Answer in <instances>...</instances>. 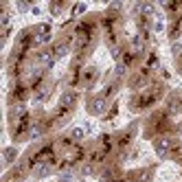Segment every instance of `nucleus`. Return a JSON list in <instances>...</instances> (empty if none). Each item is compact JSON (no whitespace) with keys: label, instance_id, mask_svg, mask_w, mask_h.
Segmentation results:
<instances>
[{"label":"nucleus","instance_id":"nucleus-1","mask_svg":"<svg viewBox=\"0 0 182 182\" xmlns=\"http://www.w3.org/2000/svg\"><path fill=\"white\" fill-rule=\"evenodd\" d=\"M33 173H35L37 178H44V175H48V173H51V165H46V162H40V165H35Z\"/></svg>","mask_w":182,"mask_h":182},{"label":"nucleus","instance_id":"nucleus-2","mask_svg":"<svg viewBox=\"0 0 182 182\" xmlns=\"http://www.w3.org/2000/svg\"><path fill=\"white\" fill-rule=\"evenodd\" d=\"M156 151L160 154V156H165V154L169 151V141H160V143L156 145Z\"/></svg>","mask_w":182,"mask_h":182},{"label":"nucleus","instance_id":"nucleus-3","mask_svg":"<svg viewBox=\"0 0 182 182\" xmlns=\"http://www.w3.org/2000/svg\"><path fill=\"white\" fill-rule=\"evenodd\" d=\"M90 110H92V112H101V110H103V101H101V99H97V101L95 103H92V106H90Z\"/></svg>","mask_w":182,"mask_h":182},{"label":"nucleus","instance_id":"nucleus-4","mask_svg":"<svg viewBox=\"0 0 182 182\" xmlns=\"http://www.w3.org/2000/svg\"><path fill=\"white\" fill-rule=\"evenodd\" d=\"M66 51H68L66 46H59L57 51H55V57H64V55H66Z\"/></svg>","mask_w":182,"mask_h":182},{"label":"nucleus","instance_id":"nucleus-5","mask_svg":"<svg viewBox=\"0 0 182 182\" xmlns=\"http://www.w3.org/2000/svg\"><path fill=\"white\" fill-rule=\"evenodd\" d=\"M138 9L143 11V13H151V11H154V7H151V4H141Z\"/></svg>","mask_w":182,"mask_h":182},{"label":"nucleus","instance_id":"nucleus-6","mask_svg":"<svg viewBox=\"0 0 182 182\" xmlns=\"http://www.w3.org/2000/svg\"><path fill=\"white\" fill-rule=\"evenodd\" d=\"M84 136V130H73V138H81Z\"/></svg>","mask_w":182,"mask_h":182},{"label":"nucleus","instance_id":"nucleus-7","mask_svg":"<svg viewBox=\"0 0 182 182\" xmlns=\"http://www.w3.org/2000/svg\"><path fill=\"white\" fill-rule=\"evenodd\" d=\"M70 101H73V95H64L62 97V103H70Z\"/></svg>","mask_w":182,"mask_h":182}]
</instances>
